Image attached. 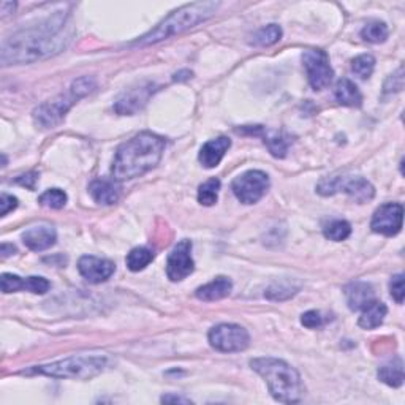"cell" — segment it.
I'll list each match as a JSON object with an SVG mask.
<instances>
[{"mask_svg":"<svg viewBox=\"0 0 405 405\" xmlns=\"http://www.w3.org/2000/svg\"><path fill=\"white\" fill-rule=\"evenodd\" d=\"M66 15L62 11L44 19L35 27L24 29L2 43L0 61L4 66L32 63L61 53L72 40V35L63 34Z\"/></svg>","mask_w":405,"mask_h":405,"instance_id":"6da1fadb","label":"cell"},{"mask_svg":"<svg viewBox=\"0 0 405 405\" xmlns=\"http://www.w3.org/2000/svg\"><path fill=\"white\" fill-rule=\"evenodd\" d=\"M165 151V139L152 132L135 135L116 151L113 162L114 181H128L156 168Z\"/></svg>","mask_w":405,"mask_h":405,"instance_id":"7a4b0ae2","label":"cell"},{"mask_svg":"<svg viewBox=\"0 0 405 405\" xmlns=\"http://www.w3.org/2000/svg\"><path fill=\"white\" fill-rule=\"evenodd\" d=\"M220 2L214 0H206V2H194L181 6L166 16L157 27H154L151 32H147L139 40L135 42V46H149V44L168 40V38L182 34L195 25L208 21L217 13Z\"/></svg>","mask_w":405,"mask_h":405,"instance_id":"3957f363","label":"cell"},{"mask_svg":"<svg viewBox=\"0 0 405 405\" xmlns=\"http://www.w3.org/2000/svg\"><path fill=\"white\" fill-rule=\"evenodd\" d=\"M256 374H260L275 401L282 404H297L303 399L304 385L298 370L278 358H255L250 361Z\"/></svg>","mask_w":405,"mask_h":405,"instance_id":"277c9868","label":"cell"},{"mask_svg":"<svg viewBox=\"0 0 405 405\" xmlns=\"http://www.w3.org/2000/svg\"><path fill=\"white\" fill-rule=\"evenodd\" d=\"M95 86H97V82H95L94 78H89V76L78 78L73 81L72 87L68 89L66 95H59L57 99L49 100L38 106L34 111V120L43 128L56 127L66 118L68 109L72 108L76 101L91 94Z\"/></svg>","mask_w":405,"mask_h":405,"instance_id":"5b68a950","label":"cell"},{"mask_svg":"<svg viewBox=\"0 0 405 405\" xmlns=\"http://www.w3.org/2000/svg\"><path fill=\"white\" fill-rule=\"evenodd\" d=\"M109 366V358L105 355H80V356H70L67 359H61V361L35 366L27 374H42L54 378H92L95 375L101 374L103 370H106Z\"/></svg>","mask_w":405,"mask_h":405,"instance_id":"8992f818","label":"cell"},{"mask_svg":"<svg viewBox=\"0 0 405 405\" xmlns=\"http://www.w3.org/2000/svg\"><path fill=\"white\" fill-rule=\"evenodd\" d=\"M209 344L216 350L223 353H233L246 350L250 344V336L247 330L239 325L222 323L212 328L209 331Z\"/></svg>","mask_w":405,"mask_h":405,"instance_id":"52a82bcc","label":"cell"},{"mask_svg":"<svg viewBox=\"0 0 405 405\" xmlns=\"http://www.w3.org/2000/svg\"><path fill=\"white\" fill-rule=\"evenodd\" d=\"M231 189H233V194L241 203L255 204L258 203L263 195L268 192L269 177L266 173L260 170H250L244 173V175L237 176L233 181Z\"/></svg>","mask_w":405,"mask_h":405,"instance_id":"ba28073f","label":"cell"},{"mask_svg":"<svg viewBox=\"0 0 405 405\" xmlns=\"http://www.w3.org/2000/svg\"><path fill=\"white\" fill-rule=\"evenodd\" d=\"M303 63L307 72L309 85L313 91H321L331 85L334 72L330 66V57L321 49H307L303 54Z\"/></svg>","mask_w":405,"mask_h":405,"instance_id":"9c48e42d","label":"cell"},{"mask_svg":"<svg viewBox=\"0 0 405 405\" xmlns=\"http://www.w3.org/2000/svg\"><path fill=\"white\" fill-rule=\"evenodd\" d=\"M195 263L192 258V242L184 239L171 250L166 261V275L171 282H181L194 273Z\"/></svg>","mask_w":405,"mask_h":405,"instance_id":"30bf717a","label":"cell"},{"mask_svg":"<svg viewBox=\"0 0 405 405\" xmlns=\"http://www.w3.org/2000/svg\"><path fill=\"white\" fill-rule=\"evenodd\" d=\"M402 218H404V208L399 203H387L380 206L375 211L374 217H372L370 228L375 233H380L385 236H394L402 228Z\"/></svg>","mask_w":405,"mask_h":405,"instance_id":"8fae6325","label":"cell"},{"mask_svg":"<svg viewBox=\"0 0 405 405\" xmlns=\"http://www.w3.org/2000/svg\"><path fill=\"white\" fill-rule=\"evenodd\" d=\"M78 271L91 284H101V282H106L114 274L116 265L113 261L99 258V256L85 255L78 261Z\"/></svg>","mask_w":405,"mask_h":405,"instance_id":"7c38bea8","label":"cell"},{"mask_svg":"<svg viewBox=\"0 0 405 405\" xmlns=\"http://www.w3.org/2000/svg\"><path fill=\"white\" fill-rule=\"evenodd\" d=\"M152 94H154L152 82H144V85L128 89V91L122 94V97L116 101L114 109L119 114H135L146 105Z\"/></svg>","mask_w":405,"mask_h":405,"instance_id":"4fadbf2b","label":"cell"},{"mask_svg":"<svg viewBox=\"0 0 405 405\" xmlns=\"http://www.w3.org/2000/svg\"><path fill=\"white\" fill-rule=\"evenodd\" d=\"M345 192L347 195H350L356 203L363 204L370 201L375 195V189L369 181H366L364 177H339L337 182V192Z\"/></svg>","mask_w":405,"mask_h":405,"instance_id":"5bb4252c","label":"cell"},{"mask_svg":"<svg viewBox=\"0 0 405 405\" xmlns=\"http://www.w3.org/2000/svg\"><path fill=\"white\" fill-rule=\"evenodd\" d=\"M57 241V233L49 225H40V227H32L23 233V242L34 252H42L53 247Z\"/></svg>","mask_w":405,"mask_h":405,"instance_id":"9a60e30c","label":"cell"},{"mask_svg":"<svg viewBox=\"0 0 405 405\" xmlns=\"http://www.w3.org/2000/svg\"><path fill=\"white\" fill-rule=\"evenodd\" d=\"M231 147V139L227 137H220L216 139H211L206 143L201 151L198 160L204 166V168H216V166L222 162L225 154Z\"/></svg>","mask_w":405,"mask_h":405,"instance_id":"2e32d148","label":"cell"},{"mask_svg":"<svg viewBox=\"0 0 405 405\" xmlns=\"http://www.w3.org/2000/svg\"><path fill=\"white\" fill-rule=\"evenodd\" d=\"M89 194L99 204H114L118 203L120 197V189L118 181H109V179H95L89 185Z\"/></svg>","mask_w":405,"mask_h":405,"instance_id":"e0dca14e","label":"cell"},{"mask_svg":"<svg viewBox=\"0 0 405 405\" xmlns=\"http://www.w3.org/2000/svg\"><path fill=\"white\" fill-rule=\"evenodd\" d=\"M347 303H349L350 311H363V309L374 301V290L366 282H353L345 288Z\"/></svg>","mask_w":405,"mask_h":405,"instance_id":"ac0fdd59","label":"cell"},{"mask_svg":"<svg viewBox=\"0 0 405 405\" xmlns=\"http://www.w3.org/2000/svg\"><path fill=\"white\" fill-rule=\"evenodd\" d=\"M249 128V133L252 135H261L263 141H265V144L268 146L269 152L273 154L274 157L278 158H284L287 156V151H288V146H290V139L285 135L278 133V132H266L265 127H254V128Z\"/></svg>","mask_w":405,"mask_h":405,"instance_id":"d6986e66","label":"cell"},{"mask_svg":"<svg viewBox=\"0 0 405 405\" xmlns=\"http://www.w3.org/2000/svg\"><path fill=\"white\" fill-rule=\"evenodd\" d=\"M231 288H233L231 280L228 278H225V275H220V278L211 280L209 284L197 288L195 294L198 299L209 303V301H218L227 298L231 292Z\"/></svg>","mask_w":405,"mask_h":405,"instance_id":"ffe728a7","label":"cell"},{"mask_svg":"<svg viewBox=\"0 0 405 405\" xmlns=\"http://www.w3.org/2000/svg\"><path fill=\"white\" fill-rule=\"evenodd\" d=\"M334 95H336V100L344 106H361L363 95L359 92V89L356 87L355 82H351L350 80H339L336 89H334Z\"/></svg>","mask_w":405,"mask_h":405,"instance_id":"44dd1931","label":"cell"},{"mask_svg":"<svg viewBox=\"0 0 405 405\" xmlns=\"http://www.w3.org/2000/svg\"><path fill=\"white\" fill-rule=\"evenodd\" d=\"M387 313V306L383 303H378V301H372L370 304L363 309L361 317H359V326H361L363 330H374V328H378L383 323Z\"/></svg>","mask_w":405,"mask_h":405,"instance_id":"7402d4cb","label":"cell"},{"mask_svg":"<svg viewBox=\"0 0 405 405\" xmlns=\"http://www.w3.org/2000/svg\"><path fill=\"white\" fill-rule=\"evenodd\" d=\"M378 378L383 383H387L388 387L399 388L404 383V363L399 356H396L388 361L387 364H383L380 369H378Z\"/></svg>","mask_w":405,"mask_h":405,"instance_id":"603a6c76","label":"cell"},{"mask_svg":"<svg viewBox=\"0 0 405 405\" xmlns=\"http://www.w3.org/2000/svg\"><path fill=\"white\" fill-rule=\"evenodd\" d=\"M154 260V252L147 247H137L130 250V254L127 255V268L133 273L143 271L146 266H149V263Z\"/></svg>","mask_w":405,"mask_h":405,"instance_id":"cb8c5ba5","label":"cell"},{"mask_svg":"<svg viewBox=\"0 0 405 405\" xmlns=\"http://www.w3.org/2000/svg\"><path fill=\"white\" fill-rule=\"evenodd\" d=\"M282 37V29L278 24H269L266 27H261L256 34H254L252 44L255 46H271V44L278 43Z\"/></svg>","mask_w":405,"mask_h":405,"instance_id":"d4e9b609","label":"cell"},{"mask_svg":"<svg viewBox=\"0 0 405 405\" xmlns=\"http://www.w3.org/2000/svg\"><path fill=\"white\" fill-rule=\"evenodd\" d=\"M218 190H220V181L217 177H211L198 189V201L203 206H212L218 200Z\"/></svg>","mask_w":405,"mask_h":405,"instance_id":"484cf974","label":"cell"},{"mask_svg":"<svg viewBox=\"0 0 405 405\" xmlns=\"http://www.w3.org/2000/svg\"><path fill=\"white\" fill-rule=\"evenodd\" d=\"M361 37L369 43H383L388 38L387 24L380 21H370L364 25Z\"/></svg>","mask_w":405,"mask_h":405,"instance_id":"4316f807","label":"cell"},{"mask_svg":"<svg viewBox=\"0 0 405 405\" xmlns=\"http://www.w3.org/2000/svg\"><path fill=\"white\" fill-rule=\"evenodd\" d=\"M67 200H68V197L63 190L49 189L40 195V198H38V203L49 209H62L63 206L67 204Z\"/></svg>","mask_w":405,"mask_h":405,"instance_id":"83f0119b","label":"cell"},{"mask_svg":"<svg viewBox=\"0 0 405 405\" xmlns=\"http://www.w3.org/2000/svg\"><path fill=\"white\" fill-rule=\"evenodd\" d=\"M351 235V225L345 220H332L325 227V236L331 241H345Z\"/></svg>","mask_w":405,"mask_h":405,"instance_id":"f1b7e54d","label":"cell"},{"mask_svg":"<svg viewBox=\"0 0 405 405\" xmlns=\"http://www.w3.org/2000/svg\"><path fill=\"white\" fill-rule=\"evenodd\" d=\"M375 68V59L370 54H361L351 61V70L361 80L369 78Z\"/></svg>","mask_w":405,"mask_h":405,"instance_id":"f546056e","label":"cell"},{"mask_svg":"<svg viewBox=\"0 0 405 405\" xmlns=\"http://www.w3.org/2000/svg\"><path fill=\"white\" fill-rule=\"evenodd\" d=\"M49 287H51V284L46 279L37 278V275H34V278H25L24 279L23 290L35 293V294H44L49 290Z\"/></svg>","mask_w":405,"mask_h":405,"instance_id":"4dcf8cb0","label":"cell"},{"mask_svg":"<svg viewBox=\"0 0 405 405\" xmlns=\"http://www.w3.org/2000/svg\"><path fill=\"white\" fill-rule=\"evenodd\" d=\"M0 285H2L4 293H15V292L23 290L24 279L19 278V275L5 273L2 274V278H0Z\"/></svg>","mask_w":405,"mask_h":405,"instance_id":"1f68e13d","label":"cell"},{"mask_svg":"<svg viewBox=\"0 0 405 405\" xmlns=\"http://www.w3.org/2000/svg\"><path fill=\"white\" fill-rule=\"evenodd\" d=\"M385 94H393L401 92L404 89V68L401 67L394 75H391L390 78L385 82Z\"/></svg>","mask_w":405,"mask_h":405,"instance_id":"d6a6232c","label":"cell"},{"mask_svg":"<svg viewBox=\"0 0 405 405\" xmlns=\"http://www.w3.org/2000/svg\"><path fill=\"white\" fill-rule=\"evenodd\" d=\"M390 290H391V297L396 299L397 304L404 303V297H405V287H404V274H397L390 282Z\"/></svg>","mask_w":405,"mask_h":405,"instance_id":"836d02e7","label":"cell"},{"mask_svg":"<svg viewBox=\"0 0 405 405\" xmlns=\"http://www.w3.org/2000/svg\"><path fill=\"white\" fill-rule=\"evenodd\" d=\"M297 293V290L292 287H285V285H274L269 288V290L266 292V297L269 299H274V301H282V299H287V298H290L293 297V294Z\"/></svg>","mask_w":405,"mask_h":405,"instance_id":"e575fe53","label":"cell"},{"mask_svg":"<svg viewBox=\"0 0 405 405\" xmlns=\"http://www.w3.org/2000/svg\"><path fill=\"white\" fill-rule=\"evenodd\" d=\"M301 323H303L306 328L315 330V328H320L321 325H323V317H321V313L317 311H309L303 315V317H301Z\"/></svg>","mask_w":405,"mask_h":405,"instance_id":"d590c367","label":"cell"},{"mask_svg":"<svg viewBox=\"0 0 405 405\" xmlns=\"http://www.w3.org/2000/svg\"><path fill=\"white\" fill-rule=\"evenodd\" d=\"M16 208H18V198H15L13 195H6V194L0 197V216L5 217L10 211L16 209Z\"/></svg>","mask_w":405,"mask_h":405,"instance_id":"8d00e7d4","label":"cell"},{"mask_svg":"<svg viewBox=\"0 0 405 405\" xmlns=\"http://www.w3.org/2000/svg\"><path fill=\"white\" fill-rule=\"evenodd\" d=\"M37 179H38V177H37V173H29V175L19 176V177L16 179V182L24 185V187H27V189H34Z\"/></svg>","mask_w":405,"mask_h":405,"instance_id":"74e56055","label":"cell"},{"mask_svg":"<svg viewBox=\"0 0 405 405\" xmlns=\"http://www.w3.org/2000/svg\"><path fill=\"white\" fill-rule=\"evenodd\" d=\"M162 402H184V404H190V399H185V397H181V396H163Z\"/></svg>","mask_w":405,"mask_h":405,"instance_id":"f35d334b","label":"cell"},{"mask_svg":"<svg viewBox=\"0 0 405 405\" xmlns=\"http://www.w3.org/2000/svg\"><path fill=\"white\" fill-rule=\"evenodd\" d=\"M13 252H16L15 246H10V244H2V258H6V256L11 255Z\"/></svg>","mask_w":405,"mask_h":405,"instance_id":"ab89813d","label":"cell"}]
</instances>
